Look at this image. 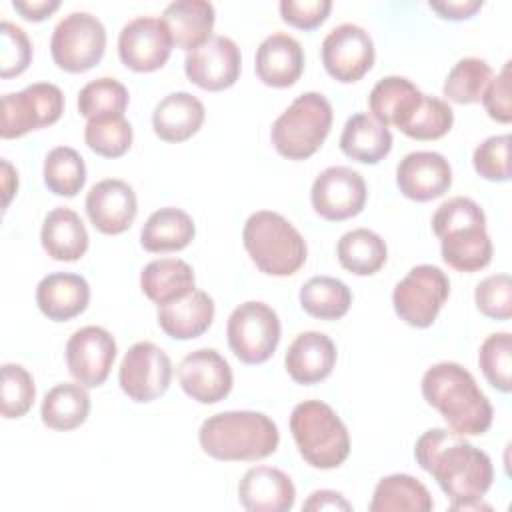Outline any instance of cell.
I'll list each match as a JSON object with an SVG mask.
<instances>
[{"label":"cell","mask_w":512,"mask_h":512,"mask_svg":"<svg viewBox=\"0 0 512 512\" xmlns=\"http://www.w3.org/2000/svg\"><path fill=\"white\" fill-rule=\"evenodd\" d=\"M64 112V94L56 84L34 82L20 92L2 96V126L4 140L20 138L32 130L46 128L60 120Z\"/></svg>","instance_id":"11"},{"label":"cell","mask_w":512,"mask_h":512,"mask_svg":"<svg viewBox=\"0 0 512 512\" xmlns=\"http://www.w3.org/2000/svg\"><path fill=\"white\" fill-rule=\"evenodd\" d=\"M290 432L300 456L312 468H338L350 454L348 428L322 400L296 404L290 414Z\"/></svg>","instance_id":"6"},{"label":"cell","mask_w":512,"mask_h":512,"mask_svg":"<svg viewBox=\"0 0 512 512\" xmlns=\"http://www.w3.org/2000/svg\"><path fill=\"white\" fill-rule=\"evenodd\" d=\"M158 326L176 340H190L202 336L214 320V300L204 290L158 306Z\"/></svg>","instance_id":"26"},{"label":"cell","mask_w":512,"mask_h":512,"mask_svg":"<svg viewBox=\"0 0 512 512\" xmlns=\"http://www.w3.org/2000/svg\"><path fill=\"white\" fill-rule=\"evenodd\" d=\"M242 242L256 264L268 276H292L306 262V240L278 212L258 210L248 216Z\"/></svg>","instance_id":"5"},{"label":"cell","mask_w":512,"mask_h":512,"mask_svg":"<svg viewBox=\"0 0 512 512\" xmlns=\"http://www.w3.org/2000/svg\"><path fill=\"white\" fill-rule=\"evenodd\" d=\"M366 182L360 172L348 166H330L322 170L310 190V202L324 220L340 222L362 212L366 204Z\"/></svg>","instance_id":"13"},{"label":"cell","mask_w":512,"mask_h":512,"mask_svg":"<svg viewBox=\"0 0 512 512\" xmlns=\"http://www.w3.org/2000/svg\"><path fill=\"white\" fill-rule=\"evenodd\" d=\"M204 116V104L194 94L172 92L156 104L152 128L164 142H184L200 130Z\"/></svg>","instance_id":"27"},{"label":"cell","mask_w":512,"mask_h":512,"mask_svg":"<svg viewBox=\"0 0 512 512\" xmlns=\"http://www.w3.org/2000/svg\"><path fill=\"white\" fill-rule=\"evenodd\" d=\"M196 234L194 220L188 212L164 206L148 216L140 230V244L148 252H174L186 248Z\"/></svg>","instance_id":"32"},{"label":"cell","mask_w":512,"mask_h":512,"mask_svg":"<svg viewBox=\"0 0 512 512\" xmlns=\"http://www.w3.org/2000/svg\"><path fill=\"white\" fill-rule=\"evenodd\" d=\"M196 276L188 262L180 258H158L140 272L142 292L158 306L178 300L194 290Z\"/></svg>","instance_id":"30"},{"label":"cell","mask_w":512,"mask_h":512,"mask_svg":"<svg viewBox=\"0 0 512 512\" xmlns=\"http://www.w3.org/2000/svg\"><path fill=\"white\" fill-rule=\"evenodd\" d=\"M482 0H444V2H428V6L444 20H468L480 8Z\"/></svg>","instance_id":"49"},{"label":"cell","mask_w":512,"mask_h":512,"mask_svg":"<svg viewBox=\"0 0 512 512\" xmlns=\"http://www.w3.org/2000/svg\"><path fill=\"white\" fill-rule=\"evenodd\" d=\"M422 396L454 434L480 436L492 424V404L474 376L458 362L430 366L422 376Z\"/></svg>","instance_id":"2"},{"label":"cell","mask_w":512,"mask_h":512,"mask_svg":"<svg viewBox=\"0 0 512 512\" xmlns=\"http://www.w3.org/2000/svg\"><path fill=\"white\" fill-rule=\"evenodd\" d=\"M90 414V396L86 386L62 382L50 388L42 400V422L52 430H74L86 422Z\"/></svg>","instance_id":"34"},{"label":"cell","mask_w":512,"mask_h":512,"mask_svg":"<svg viewBox=\"0 0 512 512\" xmlns=\"http://www.w3.org/2000/svg\"><path fill=\"white\" fill-rule=\"evenodd\" d=\"M226 336L230 350L240 362L262 364L280 342V318L266 302L248 300L228 316Z\"/></svg>","instance_id":"9"},{"label":"cell","mask_w":512,"mask_h":512,"mask_svg":"<svg viewBox=\"0 0 512 512\" xmlns=\"http://www.w3.org/2000/svg\"><path fill=\"white\" fill-rule=\"evenodd\" d=\"M510 60L502 66V70L490 78L482 104L488 116L500 124H508L512 120V102H510Z\"/></svg>","instance_id":"48"},{"label":"cell","mask_w":512,"mask_h":512,"mask_svg":"<svg viewBox=\"0 0 512 512\" xmlns=\"http://www.w3.org/2000/svg\"><path fill=\"white\" fill-rule=\"evenodd\" d=\"M116 358L114 336L102 326H84L66 342V366L72 378L86 386L98 388L106 382Z\"/></svg>","instance_id":"16"},{"label":"cell","mask_w":512,"mask_h":512,"mask_svg":"<svg viewBox=\"0 0 512 512\" xmlns=\"http://www.w3.org/2000/svg\"><path fill=\"white\" fill-rule=\"evenodd\" d=\"M334 342L316 330L298 334L286 350L284 366L296 384H316L330 376L336 364Z\"/></svg>","instance_id":"23"},{"label":"cell","mask_w":512,"mask_h":512,"mask_svg":"<svg viewBox=\"0 0 512 512\" xmlns=\"http://www.w3.org/2000/svg\"><path fill=\"white\" fill-rule=\"evenodd\" d=\"M172 36L166 24L154 16H136L118 36V56L134 72H154L166 64L172 52Z\"/></svg>","instance_id":"15"},{"label":"cell","mask_w":512,"mask_h":512,"mask_svg":"<svg viewBox=\"0 0 512 512\" xmlns=\"http://www.w3.org/2000/svg\"><path fill=\"white\" fill-rule=\"evenodd\" d=\"M350 304V288L332 276H314L300 288V306L312 318L338 320L350 310Z\"/></svg>","instance_id":"36"},{"label":"cell","mask_w":512,"mask_h":512,"mask_svg":"<svg viewBox=\"0 0 512 512\" xmlns=\"http://www.w3.org/2000/svg\"><path fill=\"white\" fill-rule=\"evenodd\" d=\"M256 76L272 88H288L298 82L304 70V52L300 42L286 34L274 32L262 40L254 60Z\"/></svg>","instance_id":"22"},{"label":"cell","mask_w":512,"mask_h":512,"mask_svg":"<svg viewBox=\"0 0 512 512\" xmlns=\"http://www.w3.org/2000/svg\"><path fill=\"white\" fill-rule=\"evenodd\" d=\"M160 20L166 24L172 44L192 52L212 38L216 14L206 0H176L164 8Z\"/></svg>","instance_id":"25"},{"label":"cell","mask_w":512,"mask_h":512,"mask_svg":"<svg viewBox=\"0 0 512 512\" xmlns=\"http://www.w3.org/2000/svg\"><path fill=\"white\" fill-rule=\"evenodd\" d=\"M340 150L362 164H378L392 150L390 130L368 114H354L340 134Z\"/></svg>","instance_id":"31"},{"label":"cell","mask_w":512,"mask_h":512,"mask_svg":"<svg viewBox=\"0 0 512 512\" xmlns=\"http://www.w3.org/2000/svg\"><path fill=\"white\" fill-rule=\"evenodd\" d=\"M434 508V500L428 488L410 474H390L384 476L370 500V512H402V510H416L428 512Z\"/></svg>","instance_id":"35"},{"label":"cell","mask_w":512,"mask_h":512,"mask_svg":"<svg viewBox=\"0 0 512 512\" xmlns=\"http://www.w3.org/2000/svg\"><path fill=\"white\" fill-rule=\"evenodd\" d=\"M0 38H2V50H0V76L12 78L22 74L30 60H32V44L26 36V32L8 22H0Z\"/></svg>","instance_id":"46"},{"label":"cell","mask_w":512,"mask_h":512,"mask_svg":"<svg viewBox=\"0 0 512 512\" xmlns=\"http://www.w3.org/2000/svg\"><path fill=\"white\" fill-rule=\"evenodd\" d=\"M86 182L84 158L70 146H56L44 158V184L56 196L72 198Z\"/></svg>","instance_id":"37"},{"label":"cell","mask_w":512,"mask_h":512,"mask_svg":"<svg viewBox=\"0 0 512 512\" xmlns=\"http://www.w3.org/2000/svg\"><path fill=\"white\" fill-rule=\"evenodd\" d=\"M200 448L214 460L254 462L276 452V422L254 410H226L208 416L198 430Z\"/></svg>","instance_id":"3"},{"label":"cell","mask_w":512,"mask_h":512,"mask_svg":"<svg viewBox=\"0 0 512 512\" xmlns=\"http://www.w3.org/2000/svg\"><path fill=\"white\" fill-rule=\"evenodd\" d=\"M172 380V362L154 342L142 340L128 348L118 368L122 392L134 402H152L160 398Z\"/></svg>","instance_id":"12"},{"label":"cell","mask_w":512,"mask_h":512,"mask_svg":"<svg viewBox=\"0 0 512 512\" xmlns=\"http://www.w3.org/2000/svg\"><path fill=\"white\" fill-rule=\"evenodd\" d=\"M12 8L30 22H40L60 8L58 0H14Z\"/></svg>","instance_id":"50"},{"label":"cell","mask_w":512,"mask_h":512,"mask_svg":"<svg viewBox=\"0 0 512 512\" xmlns=\"http://www.w3.org/2000/svg\"><path fill=\"white\" fill-rule=\"evenodd\" d=\"M238 500L250 512H288L296 502V488L280 468L254 466L238 482Z\"/></svg>","instance_id":"21"},{"label":"cell","mask_w":512,"mask_h":512,"mask_svg":"<svg viewBox=\"0 0 512 512\" xmlns=\"http://www.w3.org/2000/svg\"><path fill=\"white\" fill-rule=\"evenodd\" d=\"M240 48L228 36H212L208 42L188 52L184 72L202 90L220 92L236 84L240 76Z\"/></svg>","instance_id":"17"},{"label":"cell","mask_w":512,"mask_h":512,"mask_svg":"<svg viewBox=\"0 0 512 512\" xmlns=\"http://www.w3.org/2000/svg\"><path fill=\"white\" fill-rule=\"evenodd\" d=\"M454 124V112L448 102L436 96H422L416 112L404 124L400 132L414 140H436L450 132Z\"/></svg>","instance_id":"42"},{"label":"cell","mask_w":512,"mask_h":512,"mask_svg":"<svg viewBox=\"0 0 512 512\" xmlns=\"http://www.w3.org/2000/svg\"><path fill=\"white\" fill-rule=\"evenodd\" d=\"M40 242L44 252L52 260L74 262L88 250V232L82 218L70 208H54L44 218L40 230Z\"/></svg>","instance_id":"29"},{"label":"cell","mask_w":512,"mask_h":512,"mask_svg":"<svg viewBox=\"0 0 512 512\" xmlns=\"http://www.w3.org/2000/svg\"><path fill=\"white\" fill-rule=\"evenodd\" d=\"M2 184H4V206H8L18 188V174L8 160H2Z\"/></svg>","instance_id":"52"},{"label":"cell","mask_w":512,"mask_h":512,"mask_svg":"<svg viewBox=\"0 0 512 512\" xmlns=\"http://www.w3.org/2000/svg\"><path fill=\"white\" fill-rule=\"evenodd\" d=\"M474 302L480 314L492 320H510L512 316V280L508 274H492L478 282Z\"/></svg>","instance_id":"45"},{"label":"cell","mask_w":512,"mask_h":512,"mask_svg":"<svg viewBox=\"0 0 512 512\" xmlns=\"http://www.w3.org/2000/svg\"><path fill=\"white\" fill-rule=\"evenodd\" d=\"M492 78V68L486 60L476 56L460 58L448 72L442 92L456 104H474L482 100V94Z\"/></svg>","instance_id":"38"},{"label":"cell","mask_w":512,"mask_h":512,"mask_svg":"<svg viewBox=\"0 0 512 512\" xmlns=\"http://www.w3.org/2000/svg\"><path fill=\"white\" fill-rule=\"evenodd\" d=\"M432 230L450 268L476 272L490 264L492 240L486 232V216L472 198L456 196L442 202L432 216Z\"/></svg>","instance_id":"4"},{"label":"cell","mask_w":512,"mask_h":512,"mask_svg":"<svg viewBox=\"0 0 512 512\" xmlns=\"http://www.w3.org/2000/svg\"><path fill=\"white\" fill-rule=\"evenodd\" d=\"M478 364L488 380L500 392L512 388V336L510 332L490 334L478 352Z\"/></svg>","instance_id":"41"},{"label":"cell","mask_w":512,"mask_h":512,"mask_svg":"<svg viewBox=\"0 0 512 512\" xmlns=\"http://www.w3.org/2000/svg\"><path fill=\"white\" fill-rule=\"evenodd\" d=\"M322 64L338 82H358L374 64L372 36L358 24L344 22L322 40Z\"/></svg>","instance_id":"14"},{"label":"cell","mask_w":512,"mask_h":512,"mask_svg":"<svg viewBox=\"0 0 512 512\" xmlns=\"http://www.w3.org/2000/svg\"><path fill=\"white\" fill-rule=\"evenodd\" d=\"M84 140L92 152L104 158H118L132 144V126L124 116L88 120Z\"/></svg>","instance_id":"40"},{"label":"cell","mask_w":512,"mask_h":512,"mask_svg":"<svg viewBox=\"0 0 512 512\" xmlns=\"http://www.w3.org/2000/svg\"><path fill=\"white\" fill-rule=\"evenodd\" d=\"M90 286L86 278L72 272H52L36 286V304L40 312L54 322H66L86 310Z\"/></svg>","instance_id":"24"},{"label":"cell","mask_w":512,"mask_h":512,"mask_svg":"<svg viewBox=\"0 0 512 512\" xmlns=\"http://www.w3.org/2000/svg\"><path fill=\"white\" fill-rule=\"evenodd\" d=\"M450 294L448 276L432 264L414 266L392 292V304L400 320L414 328H428L436 320Z\"/></svg>","instance_id":"10"},{"label":"cell","mask_w":512,"mask_h":512,"mask_svg":"<svg viewBox=\"0 0 512 512\" xmlns=\"http://www.w3.org/2000/svg\"><path fill=\"white\" fill-rule=\"evenodd\" d=\"M422 92L404 76H384L374 84L368 94V108L374 120L380 124L396 126L398 130L410 120L416 112Z\"/></svg>","instance_id":"28"},{"label":"cell","mask_w":512,"mask_h":512,"mask_svg":"<svg viewBox=\"0 0 512 512\" xmlns=\"http://www.w3.org/2000/svg\"><path fill=\"white\" fill-rule=\"evenodd\" d=\"M478 176L490 182L510 180V134H496L480 142L472 156Z\"/></svg>","instance_id":"44"},{"label":"cell","mask_w":512,"mask_h":512,"mask_svg":"<svg viewBox=\"0 0 512 512\" xmlns=\"http://www.w3.org/2000/svg\"><path fill=\"white\" fill-rule=\"evenodd\" d=\"M330 0H282L280 16L286 24L300 30L318 28L330 14Z\"/></svg>","instance_id":"47"},{"label":"cell","mask_w":512,"mask_h":512,"mask_svg":"<svg viewBox=\"0 0 512 512\" xmlns=\"http://www.w3.org/2000/svg\"><path fill=\"white\" fill-rule=\"evenodd\" d=\"M138 212L134 188L118 178L96 182L86 194V214L92 226L108 236L126 232Z\"/></svg>","instance_id":"19"},{"label":"cell","mask_w":512,"mask_h":512,"mask_svg":"<svg viewBox=\"0 0 512 512\" xmlns=\"http://www.w3.org/2000/svg\"><path fill=\"white\" fill-rule=\"evenodd\" d=\"M414 456L450 498L452 510L488 508L482 498L492 486L494 468L484 450L452 430L430 428L416 440Z\"/></svg>","instance_id":"1"},{"label":"cell","mask_w":512,"mask_h":512,"mask_svg":"<svg viewBox=\"0 0 512 512\" xmlns=\"http://www.w3.org/2000/svg\"><path fill=\"white\" fill-rule=\"evenodd\" d=\"M182 390L200 404H216L232 390V368L214 348H198L178 364Z\"/></svg>","instance_id":"18"},{"label":"cell","mask_w":512,"mask_h":512,"mask_svg":"<svg viewBox=\"0 0 512 512\" xmlns=\"http://www.w3.org/2000/svg\"><path fill=\"white\" fill-rule=\"evenodd\" d=\"M36 386L32 374L20 366L6 362L2 366L0 384V410L4 418H22L34 404Z\"/></svg>","instance_id":"43"},{"label":"cell","mask_w":512,"mask_h":512,"mask_svg":"<svg viewBox=\"0 0 512 512\" xmlns=\"http://www.w3.org/2000/svg\"><path fill=\"white\" fill-rule=\"evenodd\" d=\"M336 256L340 266L350 274L372 276L386 264L388 248L380 234L368 228H354L340 236Z\"/></svg>","instance_id":"33"},{"label":"cell","mask_w":512,"mask_h":512,"mask_svg":"<svg viewBox=\"0 0 512 512\" xmlns=\"http://www.w3.org/2000/svg\"><path fill=\"white\" fill-rule=\"evenodd\" d=\"M128 90L116 78H96L88 82L78 94V110L88 120L124 116L128 106Z\"/></svg>","instance_id":"39"},{"label":"cell","mask_w":512,"mask_h":512,"mask_svg":"<svg viewBox=\"0 0 512 512\" xmlns=\"http://www.w3.org/2000/svg\"><path fill=\"white\" fill-rule=\"evenodd\" d=\"M332 128V106L320 92L300 94L272 124V144L288 160L310 158Z\"/></svg>","instance_id":"7"},{"label":"cell","mask_w":512,"mask_h":512,"mask_svg":"<svg viewBox=\"0 0 512 512\" xmlns=\"http://www.w3.org/2000/svg\"><path fill=\"white\" fill-rule=\"evenodd\" d=\"M396 184L406 198L428 202L448 192L452 184V168L438 152H410L396 168Z\"/></svg>","instance_id":"20"},{"label":"cell","mask_w":512,"mask_h":512,"mask_svg":"<svg viewBox=\"0 0 512 512\" xmlns=\"http://www.w3.org/2000/svg\"><path fill=\"white\" fill-rule=\"evenodd\" d=\"M106 50V28L90 12H70L52 32V60L64 72L80 74L94 68Z\"/></svg>","instance_id":"8"},{"label":"cell","mask_w":512,"mask_h":512,"mask_svg":"<svg viewBox=\"0 0 512 512\" xmlns=\"http://www.w3.org/2000/svg\"><path fill=\"white\" fill-rule=\"evenodd\" d=\"M302 510H352V504L334 490H316L302 504Z\"/></svg>","instance_id":"51"}]
</instances>
